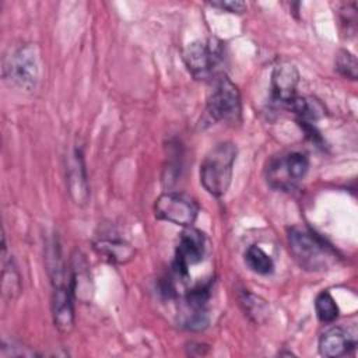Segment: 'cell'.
<instances>
[{"mask_svg":"<svg viewBox=\"0 0 358 358\" xmlns=\"http://www.w3.org/2000/svg\"><path fill=\"white\" fill-rule=\"evenodd\" d=\"M245 263L250 271L260 275H268L274 271V260L257 245H250L245 250Z\"/></svg>","mask_w":358,"mask_h":358,"instance_id":"e0dca14e","label":"cell"},{"mask_svg":"<svg viewBox=\"0 0 358 358\" xmlns=\"http://www.w3.org/2000/svg\"><path fill=\"white\" fill-rule=\"evenodd\" d=\"M187 71L199 81H215L224 62V43L217 38L199 39L189 43L183 52Z\"/></svg>","mask_w":358,"mask_h":358,"instance_id":"3957f363","label":"cell"},{"mask_svg":"<svg viewBox=\"0 0 358 358\" xmlns=\"http://www.w3.org/2000/svg\"><path fill=\"white\" fill-rule=\"evenodd\" d=\"M206 256V236L201 231L187 227L182 231L173 259V271L179 277H187L190 266L200 263Z\"/></svg>","mask_w":358,"mask_h":358,"instance_id":"9c48e42d","label":"cell"},{"mask_svg":"<svg viewBox=\"0 0 358 358\" xmlns=\"http://www.w3.org/2000/svg\"><path fill=\"white\" fill-rule=\"evenodd\" d=\"M210 6L215 7V8H220V10H224V11H228V13H232V14H242L248 10V6L246 3L243 1H239V0H221V1H211Z\"/></svg>","mask_w":358,"mask_h":358,"instance_id":"7402d4cb","label":"cell"},{"mask_svg":"<svg viewBox=\"0 0 358 358\" xmlns=\"http://www.w3.org/2000/svg\"><path fill=\"white\" fill-rule=\"evenodd\" d=\"M67 185L71 199L76 204H85L88 201L90 190L87 180V171L84 158L80 150H74L67 165Z\"/></svg>","mask_w":358,"mask_h":358,"instance_id":"5bb4252c","label":"cell"},{"mask_svg":"<svg viewBox=\"0 0 358 358\" xmlns=\"http://www.w3.org/2000/svg\"><path fill=\"white\" fill-rule=\"evenodd\" d=\"M32 355H35V352L29 351L27 347L15 345L13 341L10 344H7L3 340V343H1V351H0V357L1 358H8V357H32Z\"/></svg>","mask_w":358,"mask_h":358,"instance_id":"44dd1931","label":"cell"},{"mask_svg":"<svg viewBox=\"0 0 358 358\" xmlns=\"http://www.w3.org/2000/svg\"><path fill=\"white\" fill-rule=\"evenodd\" d=\"M199 210L194 199L178 192H165L154 203V214L158 220L185 228L194 224Z\"/></svg>","mask_w":358,"mask_h":358,"instance_id":"52a82bcc","label":"cell"},{"mask_svg":"<svg viewBox=\"0 0 358 358\" xmlns=\"http://www.w3.org/2000/svg\"><path fill=\"white\" fill-rule=\"evenodd\" d=\"M309 171V159L303 152L289 151L273 157L266 166L267 183L281 192L294 190Z\"/></svg>","mask_w":358,"mask_h":358,"instance_id":"277c9868","label":"cell"},{"mask_svg":"<svg viewBox=\"0 0 358 358\" xmlns=\"http://www.w3.org/2000/svg\"><path fill=\"white\" fill-rule=\"evenodd\" d=\"M92 246L101 257L115 264H124L134 256V248L126 239L110 231L96 235Z\"/></svg>","mask_w":358,"mask_h":358,"instance_id":"7c38bea8","label":"cell"},{"mask_svg":"<svg viewBox=\"0 0 358 358\" xmlns=\"http://www.w3.org/2000/svg\"><path fill=\"white\" fill-rule=\"evenodd\" d=\"M239 301L245 313L255 322H262V319L266 316L267 303L260 296H256L248 291H243L242 295L239 296Z\"/></svg>","mask_w":358,"mask_h":358,"instance_id":"d6986e66","label":"cell"},{"mask_svg":"<svg viewBox=\"0 0 358 358\" xmlns=\"http://www.w3.org/2000/svg\"><path fill=\"white\" fill-rule=\"evenodd\" d=\"M357 6L355 3L347 4L341 10V24H347V32L354 34L355 32V25H357Z\"/></svg>","mask_w":358,"mask_h":358,"instance_id":"603a6c76","label":"cell"},{"mask_svg":"<svg viewBox=\"0 0 358 358\" xmlns=\"http://www.w3.org/2000/svg\"><path fill=\"white\" fill-rule=\"evenodd\" d=\"M70 285L73 295L78 299H90L91 294V277L90 267L83 255L73 256L71 262V273H70Z\"/></svg>","mask_w":358,"mask_h":358,"instance_id":"2e32d148","label":"cell"},{"mask_svg":"<svg viewBox=\"0 0 358 358\" xmlns=\"http://www.w3.org/2000/svg\"><path fill=\"white\" fill-rule=\"evenodd\" d=\"M1 291L6 301H14L21 292V277L17 266L7 250L6 236L3 235V250H1Z\"/></svg>","mask_w":358,"mask_h":358,"instance_id":"9a60e30c","label":"cell"},{"mask_svg":"<svg viewBox=\"0 0 358 358\" xmlns=\"http://www.w3.org/2000/svg\"><path fill=\"white\" fill-rule=\"evenodd\" d=\"M299 73L289 62L278 63L271 71V99L274 103L287 108L296 96Z\"/></svg>","mask_w":358,"mask_h":358,"instance_id":"30bf717a","label":"cell"},{"mask_svg":"<svg viewBox=\"0 0 358 358\" xmlns=\"http://www.w3.org/2000/svg\"><path fill=\"white\" fill-rule=\"evenodd\" d=\"M357 345L355 333L341 326H333L327 329L319 338V352L326 358H338Z\"/></svg>","mask_w":358,"mask_h":358,"instance_id":"4fadbf2b","label":"cell"},{"mask_svg":"<svg viewBox=\"0 0 358 358\" xmlns=\"http://www.w3.org/2000/svg\"><path fill=\"white\" fill-rule=\"evenodd\" d=\"M287 243L291 256L305 271H324L333 267L338 260V255L333 246L303 225L288 228Z\"/></svg>","mask_w":358,"mask_h":358,"instance_id":"6da1fadb","label":"cell"},{"mask_svg":"<svg viewBox=\"0 0 358 358\" xmlns=\"http://www.w3.org/2000/svg\"><path fill=\"white\" fill-rule=\"evenodd\" d=\"M70 282L55 285L52 291V316L55 327L62 334H69L74 327V305Z\"/></svg>","mask_w":358,"mask_h":358,"instance_id":"8fae6325","label":"cell"},{"mask_svg":"<svg viewBox=\"0 0 358 358\" xmlns=\"http://www.w3.org/2000/svg\"><path fill=\"white\" fill-rule=\"evenodd\" d=\"M211 284H199L189 289L185 295L182 308L179 310V324L190 331H201L210 323V301Z\"/></svg>","mask_w":358,"mask_h":358,"instance_id":"ba28073f","label":"cell"},{"mask_svg":"<svg viewBox=\"0 0 358 358\" xmlns=\"http://www.w3.org/2000/svg\"><path fill=\"white\" fill-rule=\"evenodd\" d=\"M3 77L24 90H34L39 78V55L32 43L21 45L3 59Z\"/></svg>","mask_w":358,"mask_h":358,"instance_id":"5b68a950","label":"cell"},{"mask_svg":"<svg viewBox=\"0 0 358 358\" xmlns=\"http://www.w3.org/2000/svg\"><path fill=\"white\" fill-rule=\"evenodd\" d=\"M357 59L345 49L338 50L336 56V70L348 80H357Z\"/></svg>","mask_w":358,"mask_h":358,"instance_id":"ffe728a7","label":"cell"},{"mask_svg":"<svg viewBox=\"0 0 358 358\" xmlns=\"http://www.w3.org/2000/svg\"><path fill=\"white\" fill-rule=\"evenodd\" d=\"M315 312L322 323H333L338 317V306L329 291H322L315 298Z\"/></svg>","mask_w":358,"mask_h":358,"instance_id":"ac0fdd59","label":"cell"},{"mask_svg":"<svg viewBox=\"0 0 358 358\" xmlns=\"http://www.w3.org/2000/svg\"><path fill=\"white\" fill-rule=\"evenodd\" d=\"M206 112L214 122H236L241 117V94L227 76H221L214 81V90L207 99Z\"/></svg>","mask_w":358,"mask_h":358,"instance_id":"8992f818","label":"cell"},{"mask_svg":"<svg viewBox=\"0 0 358 358\" xmlns=\"http://www.w3.org/2000/svg\"><path fill=\"white\" fill-rule=\"evenodd\" d=\"M236 152L234 143L222 141L213 147L201 161L200 183L211 196L221 197L229 189Z\"/></svg>","mask_w":358,"mask_h":358,"instance_id":"7a4b0ae2","label":"cell"}]
</instances>
